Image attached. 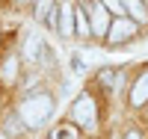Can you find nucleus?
Segmentation results:
<instances>
[{
  "instance_id": "1",
  "label": "nucleus",
  "mask_w": 148,
  "mask_h": 139,
  "mask_svg": "<svg viewBox=\"0 0 148 139\" xmlns=\"http://www.w3.org/2000/svg\"><path fill=\"white\" fill-rule=\"evenodd\" d=\"M18 116H21V121H24V127H42V124L53 116V98H51V95L27 98V101L18 107Z\"/></svg>"
},
{
  "instance_id": "2",
  "label": "nucleus",
  "mask_w": 148,
  "mask_h": 139,
  "mask_svg": "<svg viewBox=\"0 0 148 139\" xmlns=\"http://www.w3.org/2000/svg\"><path fill=\"white\" fill-rule=\"evenodd\" d=\"M71 112H74V121H77L80 127H89V130L95 127V101L89 95H80L77 101H74Z\"/></svg>"
},
{
  "instance_id": "3",
  "label": "nucleus",
  "mask_w": 148,
  "mask_h": 139,
  "mask_svg": "<svg viewBox=\"0 0 148 139\" xmlns=\"http://www.w3.org/2000/svg\"><path fill=\"white\" fill-rule=\"evenodd\" d=\"M130 36H136V24H133V21H127V18H119V21H113V27H110V33H107V42L119 45V42L130 39Z\"/></svg>"
},
{
  "instance_id": "4",
  "label": "nucleus",
  "mask_w": 148,
  "mask_h": 139,
  "mask_svg": "<svg viewBox=\"0 0 148 139\" xmlns=\"http://www.w3.org/2000/svg\"><path fill=\"white\" fill-rule=\"evenodd\" d=\"M92 33H98V36H107L110 33V12L101 3L92 6Z\"/></svg>"
},
{
  "instance_id": "5",
  "label": "nucleus",
  "mask_w": 148,
  "mask_h": 139,
  "mask_svg": "<svg viewBox=\"0 0 148 139\" xmlns=\"http://www.w3.org/2000/svg\"><path fill=\"white\" fill-rule=\"evenodd\" d=\"M45 53V42L39 39V36H27V45H24V59L27 62H36Z\"/></svg>"
},
{
  "instance_id": "6",
  "label": "nucleus",
  "mask_w": 148,
  "mask_h": 139,
  "mask_svg": "<svg viewBox=\"0 0 148 139\" xmlns=\"http://www.w3.org/2000/svg\"><path fill=\"white\" fill-rule=\"evenodd\" d=\"M145 101H148V71L142 74L136 83H133V92H130V104H133V107L145 104Z\"/></svg>"
},
{
  "instance_id": "7",
  "label": "nucleus",
  "mask_w": 148,
  "mask_h": 139,
  "mask_svg": "<svg viewBox=\"0 0 148 139\" xmlns=\"http://www.w3.org/2000/svg\"><path fill=\"white\" fill-rule=\"evenodd\" d=\"M56 30L62 33V36H71L74 33V9L65 3L62 9H59V21H56Z\"/></svg>"
},
{
  "instance_id": "8",
  "label": "nucleus",
  "mask_w": 148,
  "mask_h": 139,
  "mask_svg": "<svg viewBox=\"0 0 148 139\" xmlns=\"http://www.w3.org/2000/svg\"><path fill=\"white\" fill-rule=\"evenodd\" d=\"M125 12H130V15L136 18V24H145L148 21V12L142 6V0H125Z\"/></svg>"
},
{
  "instance_id": "9",
  "label": "nucleus",
  "mask_w": 148,
  "mask_h": 139,
  "mask_svg": "<svg viewBox=\"0 0 148 139\" xmlns=\"http://www.w3.org/2000/svg\"><path fill=\"white\" fill-rule=\"evenodd\" d=\"M51 15H53V0H36V18L47 21Z\"/></svg>"
},
{
  "instance_id": "10",
  "label": "nucleus",
  "mask_w": 148,
  "mask_h": 139,
  "mask_svg": "<svg viewBox=\"0 0 148 139\" xmlns=\"http://www.w3.org/2000/svg\"><path fill=\"white\" fill-rule=\"evenodd\" d=\"M15 65H18V59H15V56H9V59L3 62V68H0V74H3V80H6V83L15 80Z\"/></svg>"
},
{
  "instance_id": "11",
  "label": "nucleus",
  "mask_w": 148,
  "mask_h": 139,
  "mask_svg": "<svg viewBox=\"0 0 148 139\" xmlns=\"http://www.w3.org/2000/svg\"><path fill=\"white\" fill-rule=\"evenodd\" d=\"M74 136H77V130H74L71 124H59V127L51 133V139H74Z\"/></svg>"
},
{
  "instance_id": "12",
  "label": "nucleus",
  "mask_w": 148,
  "mask_h": 139,
  "mask_svg": "<svg viewBox=\"0 0 148 139\" xmlns=\"http://www.w3.org/2000/svg\"><path fill=\"white\" fill-rule=\"evenodd\" d=\"M107 9H113V15H125V0H101Z\"/></svg>"
},
{
  "instance_id": "13",
  "label": "nucleus",
  "mask_w": 148,
  "mask_h": 139,
  "mask_svg": "<svg viewBox=\"0 0 148 139\" xmlns=\"http://www.w3.org/2000/svg\"><path fill=\"white\" fill-rule=\"evenodd\" d=\"M74 18H77V33H89V24H86V18H83V12H77V15H74Z\"/></svg>"
},
{
  "instance_id": "14",
  "label": "nucleus",
  "mask_w": 148,
  "mask_h": 139,
  "mask_svg": "<svg viewBox=\"0 0 148 139\" xmlns=\"http://www.w3.org/2000/svg\"><path fill=\"white\" fill-rule=\"evenodd\" d=\"M6 124H9V130H18V133H21V124H18V118H15V116H9V121H6Z\"/></svg>"
},
{
  "instance_id": "15",
  "label": "nucleus",
  "mask_w": 148,
  "mask_h": 139,
  "mask_svg": "<svg viewBox=\"0 0 148 139\" xmlns=\"http://www.w3.org/2000/svg\"><path fill=\"white\" fill-rule=\"evenodd\" d=\"M101 80H104V83H113V80H116V74H110V71H104V74H101Z\"/></svg>"
},
{
  "instance_id": "16",
  "label": "nucleus",
  "mask_w": 148,
  "mask_h": 139,
  "mask_svg": "<svg viewBox=\"0 0 148 139\" xmlns=\"http://www.w3.org/2000/svg\"><path fill=\"white\" fill-rule=\"evenodd\" d=\"M125 139H139V133H136V130H130V133H125Z\"/></svg>"
},
{
  "instance_id": "17",
  "label": "nucleus",
  "mask_w": 148,
  "mask_h": 139,
  "mask_svg": "<svg viewBox=\"0 0 148 139\" xmlns=\"http://www.w3.org/2000/svg\"><path fill=\"white\" fill-rule=\"evenodd\" d=\"M0 139H9V136H6V133H0Z\"/></svg>"
},
{
  "instance_id": "18",
  "label": "nucleus",
  "mask_w": 148,
  "mask_h": 139,
  "mask_svg": "<svg viewBox=\"0 0 148 139\" xmlns=\"http://www.w3.org/2000/svg\"><path fill=\"white\" fill-rule=\"evenodd\" d=\"M18 3H24V0H18Z\"/></svg>"
}]
</instances>
